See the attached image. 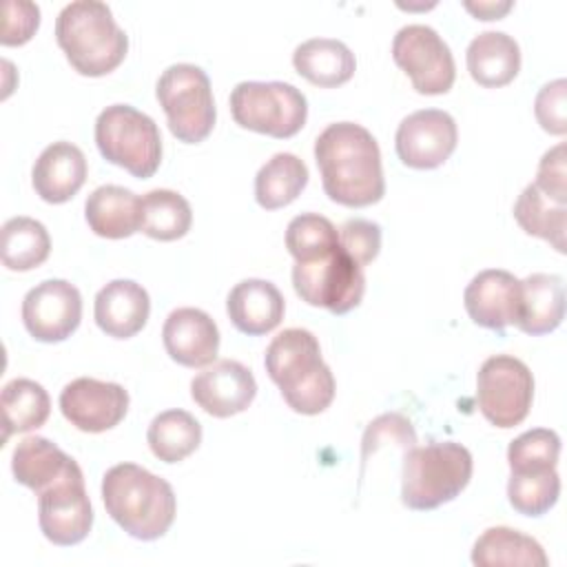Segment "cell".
<instances>
[{"instance_id":"obj_1","label":"cell","mask_w":567,"mask_h":567,"mask_svg":"<svg viewBox=\"0 0 567 567\" xmlns=\"http://www.w3.org/2000/svg\"><path fill=\"white\" fill-rule=\"evenodd\" d=\"M315 162L326 195L341 206L363 208L385 193L379 144L361 124H328L315 140Z\"/></svg>"},{"instance_id":"obj_2","label":"cell","mask_w":567,"mask_h":567,"mask_svg":"<svg viewBox=\"0 0 567 567\" xmlns=\"http://www.w3.org/2000/svg\"><path fill=\"white\" fill-rule=\"evenodd\" d=\"M268 377L297 414H321L334 399V377L321 357L317 337L306 328H286L264 354Z\"/></svg>"},{"instance_id":"obj_3","label":"cell","mask_w":567,"mask_h":567,"mask_svg":"<svg viewBox=\"0 0 567 567\" xmlns=\"http://www.w3.org/2000/svg\"><path fill=\"white\" fill-rule=\"evenodd\" d=\"M102 501L106 514L137 540L164 536L177 514L171 483L135 463H117L106 470Z\"/></svg>"},{"instance_id":"obj_4","label":"cell","mask_w":567,"mask_h":567,"mask_svg":"<svg viewBox=\"0 0 567 567\" xmlns=\"http://www.w3.org/2000/svg\"><path fill=\"white\" fill-rule=\"evenodd\" d=\"M55 40L69 64L89 78L115 71L128 51V35L106 2L75 0L55 18Z\"/></svg>"},{"instance_id":"obj_5","label":"cell","mask_w":567,"mask_h":567,"mask_svg":"<svg viewBox=\"0 0 567 567\" xmlns=\"http://www.w3.org/2000/svg\"><path fill=\"white\" fill-rule=\"evenodd\" d=\"M472 454L454 441L414 445L403 454L401 501L408 509L430 512L454 501L472 478Z\"/></svg>"},{"instance_id":"obj_6","label":"cell","mask_w":567,"mask_h":567,"mask_svg":"<svg viewBox=\"0 0 567 567\" xmlns=\"http://www.w3.org/2000/svg\"><path fill=\"white\" fill-rule=\"evenodd\" d=\"M102 157L133 177H153L162 162V135L155 120L131 104H111L95 120Z\"/></svg>"},{"instance_id":"obj_7","label":"cell","mask_w":567,"mask_h":567,"mask_svg":"<svg viewBox=\"0 0 567 567\" xmlns=\"http://www.w3.org/2000/svg\"><path fill=\"white\" fill-rule=\"evenodd\" d=\"M155 95L166 113L171 133L184 144L204 142L217 120L210 80L204 69L177 62L162 71Z\"/></svg>"},{"instance_id":"obj_8","label":"cell","mask_w":567,"mask_h":567,"mask_svg":"<svg viewBox=\"0 0 567 567\" xmlns=\"http://www.w3.org/2000/svg\"><path fill=\"white\" fill-rule=\"evenodd\" d=\"M230 113L241 128L286 140L303 128L308 102L295 84L248 80L230 91Z\"/></svg>"},{"instance_id":"obj_9","label":"cell","mask_w":567,"mask_h":567,"mask_svg":"<svg viewBox=\"0 0 567 567\" xmlns=\"http://www.w3.org/2000/svg\"><path fill=\"white\" fill-rule=\"evenodd\" d=\"M295 292L308 306L326 308L332 315L354 310L365 292L363 266H359L341 246L310 261L292 266Z\"/></svg>"},{"instance_id":"obj_10","label":"cell","mask_w":567,"mask_h":567,"mask_svg":"<svg viewBox=\"0 0 567 567\" xmlns=\"http://www.w3.org/2000/svg\"><path fill=\"white\" fill-rule=\"evenodd\" d=\"M476 401L492 425L503 430L518 425L534 401L532 370L512 354L487 357L476 374Z\"/></svg>"},{"instance_id":"obj_11","label":"cell","mask_w":567,"mask_h":567,"mask_svg":"<svg viewBox=\"0 0 567 567\" xmlns=\"http://www.w3.org/2000/svg\"><path fill=\"white\" fill-rule=\"evenodd\" d=\"M392 58L416 93L441 95L454 84V55L436 29L427 24L401 27L392 40Z\"/></svg>"},{"instance_id":"obj_12","label":"cell","mask_w":567,"mask_h":567,"mask_svg":"<svg viewBox=\"0 0 567 567\" xmlns=\"http://www.w3.org/2000/svg\"><path fill=\"white\" fill-rule=\"evenodd\" d=\"M38 523L47 540L60 547L82 543L93 527V507L80 465L38 494Z\"/></svg>"},{"instance_id":"obj_13","label":"cell","mask_w":567,"mask_h":567,"mask_svg":"<svg viewBox=\"0 0 567 567\" xmlns=\"http://www.w3.org/2000/svg\"><path fill=\"white\" fill-rule=\"evenodd\" d=\"M82 319V295L66 279H44L22 299V323L42 343L69 339Z\"/></svg>"},{"instance_id":"obj_14","label":"cell","mask_w":567,"mask_h":567,"mask_svg":"<svg viewBox=\"0 0 567 567\" xmlns=\"http://www.w3.org/2000/svg\"><path fill=\"white\" fill-rule=\"evenodd\" d=\"M458 142L456 122L447 111L421 109L401 120L394 148L399 159L416 171L439 168L454 153Z\"/></svg>"},{"instance_id":"obj_15","label":"cell","mask_w":567,"mask_h":567,"mask_svg":"<svg viewBox=\"0 0 567 567\" xmlns=\"http://www.w3.org/2000/svg\"><path fill=\"white\" fill-rule=\"evenodd\" d=\"M60 410L80 432H106L126 416L128 392L113 381L80 377L62 388Z\"/></svg>"},{"instance_id":"obj_16","label":"cell","mask_w":567,"mask_h":567,"mask_svg":"<svg viewBox=\"0 0 567 567\" xmlns=\"http://www.w3.org/2000/svg\"><path fill=\"white\" fill-rule=\"evenodd\" d=\"M463 306L476 326L503 334L507 326H516L520 319V279L501 268L481 270L467 284Z\"/></svg>"},{"instance_id":"obj_17","label":"cell","mask_w":567,"mask_h":567,"mask_svg":"<svg viewBox=\"0 0 567 567\" xmlns=\"http://www.w3.org/2000/svg\"><path fill=\"white\" fill-rule=\"evenodd\" d=\"M257 394V381L244 363L221 359L190 381L193 401L210 416L228 419L244 412Z\"/></svg>"},{"instance_id":"obj_18","label":"cell","mask_w":567,"mask_h":567,"mask_svg":"<svg viewBox=\"0 0 567 567\" xmlns=\"http://www.w3.org/2000/svg\"><path fill=\"white\" fill-rule=\"evenodd\" d=\"M168 357L186 368H206L219 352V330L213 317L199 308H175L162 328Z\"/></svg>"},{"instance_id":"obj_19","label":"cell","mask_w":567,"mask_h":567,"mask_svg":"<svg viewBox=\"0 0 567 567\" xmlns=\"http://www.w3.org/2000/svg\"><path fill=\"white\" fill-rule=\"evenodd\" d=\"M86 173L89 166L80 146L60 140L38 155L31 171V184L38 197L47 204H64L84 186Z\"/></svg>"},{"instance_id":"obj_20","label":"cell","mask_w":567,"mask_h":567,"mask_svg":"<svg viewBox=\"0 0 567 567\" xmlns=\"http://www.w3.org/2000/svg\"><path fill=\"white\" fill-rule=\"evenodd\" d=\"M148 315V292L133 279H113L95 295V323L113 339H131L137 334L146 326Z\"/></svg>"},{"instance_id":"obj_21","label":"cell","mask_w":567,"mask_h":567,"mask_svg":"<svg viewBox=\"0 0 567 567\" xmlns=\"http://www.w3.org/2000/svg\"><path fill=\"white\" fill-rule=\"evenodd\" d=\"M226 312L239 332L259 337L281 323L286 301L272 281L241 279L230 288L226 297Z\"/></svg>"},{"instance_id":"obj_22","label":"cell","mask_w":567,"mask_h":567,"mask_svg":"<svg viewBox=\"0 0 567 567\" xmlns=\"http://www.w3.org/2000/svg\"><path fill=\"white\" fill-rule=\"evenodd\" d=\"M84 217L97 237H131L142 228V197L124 186H97L84 202Z\"/></svg>"},{"instance_id":"obj_23","label":"cell","mask_w":567,"mask_h":567,"mask_svg":"<svg viewBox=\"0 0 567 567\" xmlns=\"http://www.w3.org/2000/svg\"><path fill=\"white\" fill-rule=\"evenodd\" d=\"M467 71L485 89L509 84L520 71L518 42L505 31H483L467 44Z\"/></svg>"},{"instance_id":"obj_24","label":"cell","mask_w":567,"mask_h":567,"mask_svg":"<svg viewBox=\"0 0 567 567\" xmlns=\"http://www.w3.org/2000/svg\"><path fill=\"white\" fill-rule=\"evenodd\" d=\"M295 71L315 86L334 89L346 84L354 71L357 60L348 44L334 38H310L292 53Z\"/></svg>"},{"instance_id":"obj_25","label":"cell","mask_w":567,"mask_h":567,"mask_svg":"<svg viewBox=\"0 0 567 567\" xmlns=\"http://www.w3.org/2000/svg\"><path fill=\"white\" fill-rule=\"evenodd\" d=\"M75 465V458L44 436H24L18 441L11 456L13 478L33 489L35 496L69 474Z\"/></svg>"},{"instance_id":"obj_26","label":"cell","mask_w":567,"mask_h":567,"mask_svg":"<svg viewBox=\"0 0 567 567\" xmlns=\"http://www.w3.org/2000/svg\"><path fill=\"white\" fill-rule=\"evenodd\" d=\"M523 306L516 328L529 337L549 334L565 319V288L563 277L549 272H534L520 279Z\"/></svg>"},{"instance_id":"obj_27","label":"cell","mask_w":567,"mask_h":567,"mask_svg":"<svg viewBox=\"0 0 567 567\" xmlns=\"http://www.w3.org/2000/svg\"><path fill=\"white\" fill-rule=\"evenodd\" d=\"M472 563L476 567H547L549 558L538 540L532 536L498 525L487 527L472 547Z\"/></svg>"},{"instance_id":"obj_28","label":"cell","mask_w":567,"mask_h":567,"mask_svg":"<svg viewBox=\"0 0 567 567\" xmlns=\"http://www.w3.org/2000/svg\"><path fill=\"white\" fill-rule=\"evenodd\" d=\"M308 184V166L295 153H275L255 175V199L266 210L292 204Z\"/></svg>"},{"instance_id":"obj_29","label":"cell","mask_w":567,"mask_h":567,"mask_svg":"<svg viewBox=\"0 0 567 567\" xmlns=\"http://www.w3.org/2000/svg\"><path fill=\"white\" fill-rule=\"evenodd\" d=\"M2 408V425H4V441L11 434L31 432L47 423L51 412L49 392L33 379H11L4 383L0 394Z\"/></svg>"},{"instance_id":"obj_30","label":"cell","mask_w":567,"mask_h":567,"mask_svg":"<svg viewBox=\"0 0 567 567\" xmlns=\"http://www.w3.org/2000/svg\"><path fill=\"white\" fill-rule=\"evenodd\" d=\"M151 452L164 463H179L190 456L202 443L199 421L179 408L159 412L146 432Z\"/></svg>"},{"instance_id":"obj_31","label":"cell","mask_w":567,"mask_h":567,"mask_svg":"<svg viewBox=\"0 0 567 567\" xmlns=\"http://www.w3.org/2000/svg\"><path fill=\"white\" fill-rule=\"evenodd\" d=\"M514 219L518 226L538 239L549 241L558 252H565V230H567V204H558L527 184L514 204Z\"/></svg>"},{"instance_id":"obj_32","label":"cell","mask_w":567,"mask_h":567,"mask_svg":"<svg viewBox=\"0 0 567 567\" xmlns=\"http://www.w3.org/2000/svg\"><path fill=\"white\" fill-rule=\"evenodd\" d=\"M51 237L42 221L33 217H11L2 224V264L9 270L27 272L47 261Z\"/></svg>"},{"instance_id":"obj_33","label":"cell","mask_w":567,"mask_h":567,"mask_svg":"<svg viewBox=\"0 0 567 567\" xmlns=\"http://www.w3.org/2000/svg\"><path fill=\"white\" fill-rule=\"evenodd\" d=\"M193 224V208L184 195L168 188L148 190L142 197V233L157 241L182 239Z\"/></svg>"},{"instance_id":"obj_34","label":"cell","mask_w":567,"mask_h":567,"mask_svg":"<svg viewBox=\"0 0 567 567\" xmlns=\"http://www.w3.org/2000/svg\"><path fill=\"white\" fill-rule=\"evenodd\" d=\"M339 246V230L319 213H301L286 228V248L297 264L317 259Z\"/></svg>"},{"instance_id":"obj_35","label":"cell","mask_w":567,"mask_h":567,"mask_svg":"<svg viewBox=\"0 0 567 567\" xmlns=\"http://www.w3.org/2000/svg\"><path fill=\"white\" fill-rule=\"evenodd\" d=\"M560 496V476L554 470L512 474L507 483V501L523 516L547 514Z\"/></svg>"},{"instance_id":"obj_36","label":"cell","mask_w":567,"mask_h":567,"mask_svg":"<svg viewBox=\"0 0 567 567\" xmlns=\"http://www.w3.org/2000/svg\"><path fill=\"white\" fill-rule=\"evenodd\" d=\"M560 436L547 427H534L516 436L507 447V463L512 474L545 472L558 465Z\"/></svg>"},{"instance_id":"obj_37","label":"cell","mask_w":567,"mask_h":567,"mask_svg":"<svg viewBox=\"0 0 567 567\" xmlns=\"http://www.w3.org/2000/svg\"><path fill=\"white\" fill-rule=\"evenodd\" d=\"M388 441H394L403 452L416 445V432L403 414H396V412L381 414L365 427L363 441H361V465H365L368 456L374 454Z\"/></svg>"},{"instance_id":"obj_38","label":"cell","mask_w":567,"mask_h":567,"mask_svg":"<svg viewBox=\"0 0 567 567\" xmlns=\"http://www.w3.org/2000/svg\"><path fill=\"white\" fill-rule=\"evenodd\" d=\"M339 241L359 266H368L377 259L381 250V226L361 217L348 219L339 228Z\"/></svg>"},{"instance_id":"obj_39","label":"cell","mask_w":567,"mask_h":567,"mask_svg":"<svg viewBox=\"0 0 567 567\" xmlns=\"http://www.w3.org/2000/svg\"><path fill=\"white\" fill-rule=\"evenodd\" d=\"M534 115L543 131H547L551 135L567 133V82H565V78L547 82L538 91V95L534 100Z\"/></svg>"},{"instance_id":"obj_40","label":"cell","mask_w":567,"mask_h":567,"mask_svg":"<svg viewBox=\"0 0 567 567\" xmlns=\"http://www.w3.org/2000/svg\"><path fill=\"white\" fill-rule=\"evenodd\" d=\"M2 35L4 47H20L33 38L40 27V7L24 0H9L2 7Z\"/></svg>"},{"instance_id":"obj_41","label":"cell","mask_w":567,"mask_h":567,"mask_svg":"<svg viewBox=\"0 0 567 567\" xmlns=\"http://www.w3.org/2000/svg\"><path fill=\"white\" fill-rule=\"evenodd\" d=\"M536 188L551 197L558 204H567V166H565V144H556L554 148L545 151L538 162Z\"/></svg>"},{"instance_id":"obj_42","label":"cell","mask_w":567,"mask_h":567,"mask_svg":"<svg viewBox=\"0 0 567 567\" xmlns=\"http://www.w3.org/2000/svg\"><path fill=\"white\" fill-rule=\"evenodd\" d=\"M470 13L476 16V20H498L505 16L514 4L512 2H463Z\"/></svg>"}]
</instances>
